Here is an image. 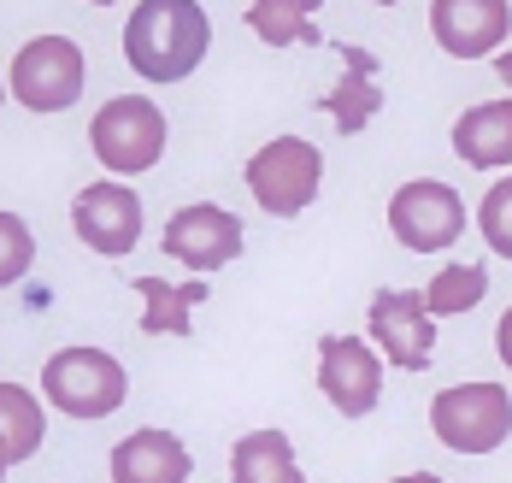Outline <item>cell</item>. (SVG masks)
Segmentation results:
<instances>
[{
  "label": "cell",
  "instance_id": "30bf717a",
  "mask_svg": "<svg viewBox=\"0 0 512 483\" xmlns=\"http://www.w3.org/2000/svg\"><path fill=\"white\" fill-rule=\"evenodd\" d=\"M165 254L189 271H218L242 254V224L224 207H183L165 224Z\"/></svg>",
  "mask_w": 512,
  "mask_h": 483
},
{
  "label": "cell",
  "instance_id": "603a6c76",
  "mask_svg": "<svg viewBox=\"0 0 512 483\" xmlns=\"http://www.w3.org/2000/svg\"><path fill=\"white\" fill-rule=\"evenodd\" d=\"M395 483H442V478H430V472H412V478H395Z\"/></svg>",
  "mask_w": 512,
  "mask_h": 483
},
{
  "label": "cell",
  "instance_id": "7a4b0ae2",
  "mask_svg": "<svg viewBox=\"0 0 512 483\" xmlns=\"http://www.w3.org/2000/svg\"><path fill=\"white\" fill-rule=\"evenodd\" d=\"M42 389H48L53 407L71 413V419H106V413L124 407L130 377L101 348H59L48 360V372H42Z\"/></svg>",
  "mask_w": 512,
  "mask_h": 483
},
{
  "label": "cell",
  "instance_id": "ba28073f",
  "mask_svg": "<svg viewBox=\"0 0 512 483\" xmlns=\"http://www.w3.org/2000/svg\"><path fill=\"white\" fill-rule=\"evenodd\" d=\"M318 389L324 401L342 413V419H365L383 395V366H377V348L354 342V336H330L318 342Z\"/></svg>",
  "mask_w": 512,
  "mask_h": 483
},
{
  "label": "cell",
  "instance_id": "2e32d148",
  "mask_svg": "<svg viewBox=\"0 0 512 483\" xmlns=\"http://www.w3.org/2000/svg\"><path fill=\"white\" fill-rule=\"evenodd\" d=\"M230 483H301L295 448L283 430H254L230 448Z\"/></svg>",
  "mask_w": 512,
  "mask_h": 483
},
{
  "label": "cell",
  "instance_id": "e0dca14e",
  "mask_svg": "<svg viewBox=\"0 0 512 483\" xmlns=\"http://www.w3.org/2000/svg\"><path fill=\"white\" fill-rule=\"evenodd\" d=\"M142 336H189V307L206 301V283H165V277H142Z\"/></svg>",
  "mask_w": 512,
  "mask_h": 483
},
{
  "label": "cell",
  "instance_id": "ac0fdd59",
  "mask_svg": "<svg viewBox=\"0 0 512 483\" xmlns=\"http://www.w3.org/2000/svg\"><path fill=\"white\" fill-rule=\"evenodd\" d=\"M42 436H48L42 401H36L30 389H18V383H0V448H6V460H12V466L30 460V454L42 448Z\"/></svg>",
  "mask_w": 512,
  "mask_h": 483
},
{
  "label": "cell",
  "instance_id": "d6986e66",
  "mask_svg": "<svg viewBox=\"0 0 512 483\" xmlns=\"http://www.w3.org/2000/svg\"><path fill=\"white\" fill-rule=\"evenodd\" d=\"M248 24H254V36H265L271 48H312L318 42V24H312L307 0H254L248 6Z\"/></svg>",
  "mask_w": 512,
  "mask_h": 483
},
{
  "label": "cell",
  "instance_id": "52a82bcc",
  "mask_svg": "<svg viewBox=\"0 0 512 483\" xmlns=\"http://www.w3.org/2000/svg\"><path fill=\"white\" fill-rule=\"evenodd\" d=\"M389 230L412 254H442L465 230V207L448 183H401L389 201Z\"/></svg>",
  "mask_w": 512,
  "mask_h": 483
},
{
  "label": "cell",
  "instance_id": "9c48e42d",
  "mask_svg": "<svg viewBox=\"0 0 512 483\" xmlns=\"http://www.w3.org/2000/svg\"><path fill=\"white\" fill-rule=\"evenodd\" d=\"M71 224L95 254L118 260V254H130L142 242V201L124 183H95V189H83L71 201Z\"/></svg>",
  "mask_w": 512,
  "mask_h": 483
},
{
  "label": "cell",
  "instance_id": "6da1fadb",
  "mask_svg": "<svg viewBox=\"0 0 512 483\" xmlns=\"http://www.w3.org/2000/svg\"><path fill=\"white\" fill-rule=\"evenodd\" d=\"M212 24L195 0H142L124 24V65L148 83H183L206 59Z\"/></svg>",
  "mask_w": 512,
  "mask_h": 483
},
{
  "label": "cell",
  "instance_id": "8992f818",
  "mask_svg": "<svg viewBox=\"0 0 512 483\" xmlns=\"http://www.w3.org/2000/svg\"><path fill=\"white\" fill-rule=\"evenodd\" d=\"M12 95L30 112H65L83 95V48L71 36H36L12 59Z\"/></svg>",
  "mask_w": 512,
  "mask_h": 483
},
{
  "label": "cell",
  "instance_id": "ffe728a7",
  "mask_svg": "<svg viewBox=\"0 0 512 483\" xmlns=\"http://www.w3.org/2000/svg\"><path fill=\"white\" fill-rule=\"evenodd\" d=\"M483 289H489V271L483 266H448V271H436V283L418 301H424L430 319H448V313H471L483 301Z\"/></svg>",
  "mask_w": 512,
  "mask_h": 483
},
{
  "label": "cell",
  "instance_id": "8fae6325",
  "mask_svg": "<svg viewBox=\"0 0 512 483\" xmlns=\"http://www.w3.org/2000/svg\"><path fill=\"white\" fill-rule=\"evenodd\" d=\"M371 336L383 342V354L401 372H424L430 354H436V319L424 313V301L412 289H389V295L371 301Z\"/></svg>",
  "mask_w": 512,
  "mask_h": 483
},
{
  "label": "cell",
  "instance_id": "7c38bea8",
  "mask_svg": "<svg viewBox=\"0 0 512 483\" xmlns=\"http://www.w3.org/2000/svg\"><path fill=\"white\" fill-rule=\"evenodd\" d=\"M430 30H436L442 54L483 59L507 42V0H436Z\"/></svg>",
  "mask_w": 512,
  "mask_h": 483
},
{
  "label": "cell",
  "instance_id": "5bb4252c",
  "mask_svg": "<svg viewBox=\"0 0 512 483\" xmlns=\"http://www.w3.org/2000/svg\"><path fill=\"white\" fill-rule=\"evenodd\" d=\"M342 83L324 95V112L336 118V130L342 136H359L371 118H377V107H383V89H377V59L365 54V48H342Z\"/></svg>",
  "mask_w": 512,
  "mask_h": 483
},
{
  "label": "cell",
  "instance_id": "4fadbf2b",
  "mask_svg": "<svg viewBox=\"0 0 512 483\" xmlns=\"http://www.w3.org/2000/svg\"><path fill=\"white\" fill-rule=\"evenodd\" d=\"M112 483H189V448L171 430H136L112 448Z\"/></svg>",
  "mask_w": 512,
  "mask_h": 483
},
{
  "label": "cell",
  "instance_id": "cb8c5ba5",
  "mask_svg": "<svg viewBox=\"0 0 512 483\" xmlns=\"http://www.w3.org/2000/svg\"><path fill=\"white\" fill-rule=\"evenodd\" d=\"M6 466H12V460H6V448H0V478H6Z\"/></svg>",
  "mask_w": 512,
  "mask_h": 483
},
{
  "label": "cell",
  "instance_id": "5b68a950",
  "mask_svg": "<svg viewBox=\"0 0 512 483\" xmlns=\"http://www.w3.org/2000/svg\"><path fill=\"white\" fill-rule=\"evenodd\" d=\"M318 177H324V154L301 136H277L248 160V189L271 218L307 213L312 195H318Z\"/></svg>",
  "mask_w": 512,
  "mask_h": 483
},
{
  "label": "cell",
  "instance_id": "9a60e30c",
  "mask_svg": "<svg viewBox=\"0 0 512 483\" xmlns=\"http://www.w3.org/2000/svg\"><path fill=\"white\" fill-rule=\"evenodd\" d=\"M454 154L465 165H507L512 160V101L471 107L454 124Z\"/></svg>",
  "mask_w": 512,
  "mask_h": 483
},
{
  "label": "cell",
  "instance_id": "7402d4cb",
  "mask_svg": "<svg viewBox=\"0 0 512 483\" xmlns=\"http://www.w3.org/2000/svg\"><path fill=\"white\" fill-rule=\"evenodd\" d=\"M507 207H512V183H495L489 201H483V236L495 254H512V236H507Z\"/></svg>",
  "mask_w": 512,
  "mask_h": 483
},
{
  "label": "cell",
  "instance_id": "277c9868",
  "mask_svg": "<svg viewBox=\"0 0 512 483\" xmlns=\"http://www.w3.org/2000/svg\"><path fill=\"white\" fill-rule=\"evenodd\" d=\"M507 425H512V401L501 383H454L430 407V430L454 454H495L507 442Z\"/></svg>",
  "mask_w": 512,
  "mask_h": 483
},
{
  "label": "cell",
  "instance_id": "3957f363",
  "mask_svg": "<svg viewBox=\"0 0 512 483\" xmlns=\"http://www.w3.org/2000/svg\"><path fill=\"white\" fill-rule=\"evenodd\" d=\"M89 148H95V160H101L106 171H118V177L148 171V165H159V154H165V112H159L154 101H142V95H118V101H106V107L95 112Z\"/></svg>",
  "mask_w": 512,
  "mask_h": 483
},
{
  "label": "cell",
  "instance_id": "44dd1931",
  "mask_svg": "<svg viewBox=\"0 0 512 483\" xmlns=\"http://www.w3.org/2000/svg\"><path fill=\"white\" fill-rule=\"evenodd\" d=\"M36 266V236L18 213H0V289L18 283L24 271Z\"/></svg>",
  "mask_w": 512,
  "mask_h": 483
}]
</instances>
